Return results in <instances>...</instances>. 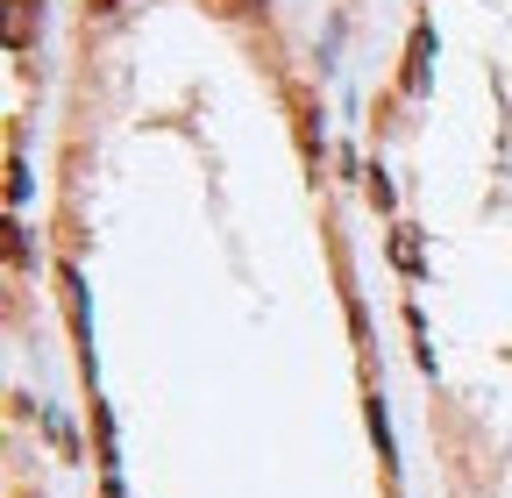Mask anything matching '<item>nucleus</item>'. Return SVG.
Segmentation results:
<instances>
[{"instance_id":"2","label":"nucleus","mask_w":512,"mask_h":498,"mask_svg":"<svg viewBox=\"0 0 512 498\" xmlns=\"http://www.w3.org/2000/svg\"><path fill=\"white\" fill-rule=\"evenodd\" d=\"M29 36H36V0H8V43L29 50Z\"/></svg>"},{"instance_id":"1","label":"nucleus","mask_w":512,"mask_h":498,"mask_svg":"<svg viewBox=\"0 0 512 498\" xmlns=\"http://www.w3.org/2000/svg\"><path fill=\"white\" fill-rule=\"evenodd\" d=\"M427 50H434V29L420 22V29H413V43H406V93H420V86H427Z\"/></svg>"},{"instance_id":"4","label":"nucleus","mask_w":512,"mask_h":498,"mask_svg":"<svg viewBox=\"0 0 512 498\" xmlns=\"http://www.w3.org/2000/svg\"><path fill=\"white\" fill-rule=\"evenodd\" d=\"M114 8H121V0H93V15H114Z\"/></svg>"},{"instance_id":"3","label":"nucleus","mask_w":512,"mask_h":498,"mask_svg":"<svg viewBox=\"0 0 512 498\" xmlns=\"http://www.w3.org/2000/svg\"><path fill=\"white\" fill-rule=\"evenodd\" d=\"M200 8H207V15H221V22H242V15L264 8V0H200Z\"/></svg>"}]
</instances>
